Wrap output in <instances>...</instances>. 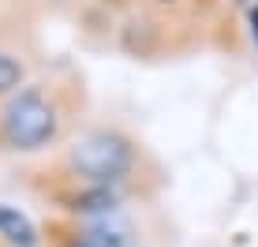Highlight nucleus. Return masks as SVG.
<instances>
[{
    "instance_id": "4",
    "label": "nucleus",
    "mask_w": 258,
    "mask_h": 247,
    "mask_svg": "<svg viewBox=\"0 0 258 247\" xmlns=\"http://www.w3.org/2000/svg\"><path fill=\"white\" fill-rule=\"evenodd\" d=\"M68 202H71L75 214H112V210L120 206V195L112 188H97V183H90L83 195H71Z\"/></svg>"
},
{
    "instance_id": "7",
    "label": "nucleus",
    "mask_w": 258,
    "mask_h": 247,
    "mask_svg": "<svg viewBox=\"0 0 258 247\" xmlns=\"http://www.w3.org/2000/svg\"><path fill=\"white\" fill-rule=\"evenodd\" d=\"M247 23H251V38H254V45H258V4L247 8Z\"/></svg>"
},
{
    "instance_id": "6",
    "label": "nucleus",
    "mask_w": 258,
    "mask_h": 247,
    "mask_svg": "<svg viewBox=\"0 0 258 247\" xmlns=\"http://www.w3.org/2000/svg\"><path fill=\"white\" fill-rule=\"evenodd\" d=\"M23 79H26L23 60L12 52H0V98H12L15 90H23Z\"/></svg>"
},
{
    "instance_id": "9",
    "label": "nucleus",
    "mask_w": 258,
    "mask_h": 247,
    "mask_svg": "<svg viewBox=\"0 0 258 247\" xmlns=\"http://www.w3.org/2000/svg\"><path fill=\"white\" fill-rule=\"evenodd\" d=\"M157 4H176V0H157Z\"/></svg>"
},
{
    "instance_id": "5",
    "label": "nucleus",
    "mask_w": 258,
    "mask_h": 247,
    "mask_svg": "<svg viewBox=\"0 0 258 247\" xmlns=\"http://www.w3.org/2000/svg\"><path fill=\"white\" fill-rule=\"evenodd\" d=\"M68 247H131L123 232H112V228H97V225H86L79 232L68 236Z\"/></svg>"
},
{
    "instance_id": "1",
    "label": "nucleus",
    "mask_w": 258,
    "mask_h": 247,
    "mask_svg": "<svg viewBox=\"0 0 258 247\" xmlns=\"http://www.w3.org/2000/svg\"><path fill=\"white\" fill-rule=\"evenodd\" d=\"M60 128V112L52 98L38 86H23L0 109V139L8 150H19V154H34V150L49 146L56 139Z\"/></svg>"
},
{
    "instance_id": "3",
    "label": "nucleus",
    "mask_w": 258,
    "mask_h": 247,
    "mask_svg": "<svg viewBox=\"0 0 258 247\" xmlns=\"http://www.w3.org/2000/svg\"><path fill=\"white\" fill-rule=\"evenodd\" d=\"M0 240L12 247H38V228H34V221L26 214L0 202Z\"/></svg>"
},
{
    "instance_id": "8",
    "label": "nucleus",
    "mask_w": 258,
    "mask_h": 247,
    "mask_svg": "<svg viewBox=\"0 0 258 247\" xmlns=\"http://www.w3.org/2000/svg\"><path fill=\"white\" fill-rule=\"evenodd\" d=\"M232 4H239V8H254L258 0H232Z\"/></svg>"
},
{
    "instance_id": "2",
    "label": "nucleus",
    "mask_w": 258,
    "mask_h": 247,
    "mask_svg": "<svg viewBox=\"0 0 258 247\" xmlns=\"http://www.w3.org/2000/svg\"><path fill=\"white\" fill-rule=\"evenodd\" d=\"M68 169L86 183L112 188V183L127 180L135 169V146H131V139H123L120 131H109V128L86 131L68 150Z\"/></svg>"
}]
</instances>
